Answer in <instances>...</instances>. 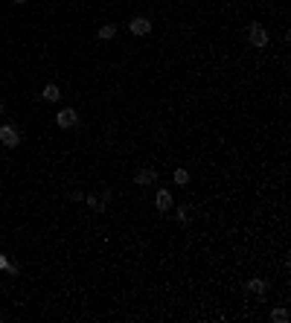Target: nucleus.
<instances>
[{
    "instance_id": "15",
    "label": "nucleus",
    "mask_w": 291,
    "mask_h": 323,
    "mask_svg": "<svg viewBox=\"0 0 291 323\" xmlns=\"http://www.w3.org/2000/svg\"><path fill=\"white\" fill-rule=\"evenodd\" d=\"M0 111H3V99H0Z\"/></svg>"
},
{
    "instance_id": "11",
    "label": "nucleus",
    "mask_w": 291,
    "mask_h": 323,
    "mask_svg": "<svg viewBox=\"0 0 291 323\" xmlns=\"http://www.w3.org/2000/svg\"><path fill=\"white\" fill-rule=\"evenodd\" d=\"M175 184L186 186V184H189V172H186V169H178V172H175Z\"/></svg>"
},
{
    "instance_id": "8",
    "label": "nucleus",
    "mask_w": 291,
    "mask_h": 323,
    "mask_svg": "<svg viewBox=\"0 0 291 323\" xmlns=\"http://www.w3.org/2000/svg\"><path fill=\"white\" fill-rule=\"evenodd\" d=\"M41 96H44L47 102H58V96H61V91H58V85H47L44 91H41Z\"/></svg>"
},
{
    "instance_id": "2",
    "label": "nucleus",
    "mask_w": 291,
    "mask_h": 323,
    "mask_svg": "<svg viewBox=\"0 0 291 323\" xmlns=\"http://www.w3.org/2000/svg\"><path fill=\"white\" fill-rule=\"evenodd\" d=\"M247 38H251V47H268V32H265L262 23H251Z\"/></svg>"
},
{
    "instance_id": "5",
    "label": "nucleus",
    "mask_w": 291,
    "mask_h": 323,
    "mask_svg": "<svg viewBox=\"0 0 291 323\" xmlns=\"http://www.w3.org/2000/svg\"><path fill=\"white\" fill-rule=\"evenodd\" d=\"M134 184H137V186H151V184H157V172H154V169H140V172L134 175Z\"/></svg>"
},
{
    "instance_id": "10",
    "label": "nucleus",
    "mask_w": 291,
    "mask_h": 323,
    "mask_svg": "<svg viewBox=\"0 0 291 323\" xmlns=\"http://www.w3.org/2000/svg\"><path fill=\"white\" fill-rule=\"evenodd\" d=\"M189 221H192V207L186 204V207L178 210V224H189Z\"/></svg>"
},
{
    "instance_id": "12",
    "label": "nucleus",
    "mask_w": 291,
    "mask_h": 323,
    "mask_svg": "<svg viewBox=\"0 0 291 323\" xmlns=\"http://www.w3.org/2000/svg\"><path fill=\"white\" fill-rule=\"evenodd\" d=\"M271 320L285 323V320H288V312H285V309H274V312H271Z\"/></svg>"
},
{
    "instance_id": "7",
    "label": "nucleus",
    "mask_w": 291,
    "mask_h": 323,
    "mask_svg": "<svg viewBox=\"0 0 291 323\" xmlns=\"http://www.w3.org/2000/svg\"><path fill=\"white\" fill-rule=\"evenodd\" d=\"M244 289L251 291V294H265L268 282H265V279H247V286H244Z\"/></svg>"
},
{
    "instance_id": "4",
    "label": "nucleus",
    "mask_w": 291,
    "mask_h": 323,
    "mask_svg": "<svg viewBox=\"0 0 291 323\" xmlns=\"http://www.w3.org/2000/svg\"><path fill=\"white\" fill-rule=\"evenodd\" d=\"M128 29H131L134 35H149L151 32V21L149 18H131V21H128Z\"/></svg>"
},
{
    "instance_id": "9",
    "label": "nucleus",
    "mask_w": 291,
    "mask_h": 323,
    "mask_svg": "<svg viewBox=\"0 0 291 323\" xmlns=\"http://www.w3.org/2000/svg\"><path fill=\"white\" fill-rule=\"evenodd\" d=\"M114 35H116V26H114V23H105V26H99V38H102V41H111Z\"/></svg>"
},
{
    "instance_id": "1",
    "label": "nucleus",
    "mask_w": 291,
    "mask_h": 323,
    "mask_svg": "<svg viewBox=\"0 0 291 323\" xmlns=\"http://www.w3.org/2000/svg\"><path fill=\"white\" fill-rule=\"evenodd\" d=\"M0 143H3L6 149H18V143H21V134H18V128L0 126Z\"/></svg>"
},
{
    "instance_id": "13",
    "label": "nucleus",
    "mask_w": 291,
    "mask_h": 323,
    "mask_svg": "<svg viewBox=\"0 0 291 323\" xmlns=\"http://www.w3.org/2000/svg\"><path fill=\"white\" fill-rule=\"evenodd\" d=\"M0 268H6V271H15V268H12L9 262H6V259H3V256H0Z\"/></svg>"
},
{
    "instance_id": "6",
    "label": "nucleus",
    "mask_w": 291,
    "mask_h": 323,
    "mask_svg": "<svg viewBox=\"0 0 291 323\" xmlns=\"http://www.w3.org/2000/svg\"><path fill=\"white\" fill-rule=\"evenodd\" d=\"M154 204H157V213H166V210H172V192H169V189H157V198H154Z\"/></svg>"
},
{
    "instance_id": "14",
    "label": "nucleus",
    "mask_w": 291,
    "mask_h": 323,
    "mask_svg": "<svg viewBox=\"0 0 291 323\" xmlns=\"http://www.w3.org/2000/svg\"><path fill=\"white\" fill-rule=\"evenodd\" d=\"M12 3H26V0H12Z\"/></svg>"
},
{
    "instance_id": "3",
    "label": "nucleus",
    "mask_w": 291,
    "mask_h": 323,
    "mask_svg": "<svg viewBox=\"0 0 291 323\" xmlns=\"http://www.w3.org/2000/svg\"><path fill=\"white\" fill-rule=\"evenodd\" d=\"M56 123H58V128H73L76 123H79V114L73 111V108H61L56 114Z\"/></svg>"
}]
</instances>
